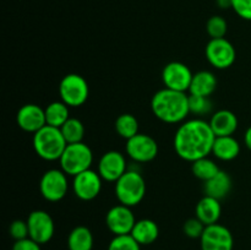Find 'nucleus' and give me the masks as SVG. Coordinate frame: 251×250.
<instances>
[{
	"label": "nucleus",
	"mask_w": 251,
	"mask_h": 250,
	"mask_svg": "<svg viewBox=\"0 0 251 250\" xmlns=\"http://www.w3.org/2000/svg\"><path fill=\"white\" fill-rule=\"evenodd\" d=\"M216 135L210 123L201 118L183 122L174 135V150L180 158L195 162L212 153Z\"/></svg>",
	"instance_id": "obj_1"
},
{
	"label": "nucleus",
	"mask_w": 251,
	"mask_h": 250,
	"mask_svg": "<svg viewBox=\"0 0 251 250\" xmlns=\"http://www.w3.org/2000/svg\"><path fill=\"white\" fill-rule=\"evenodd\" d=\"M151 109L157 119L167 124L183 123L190 114L189 96L186 92L164 87L153 95L151 100Z\"/></svg>",
	"instance_id": "obj_2"
},
{
	"label": "nucleus",
	"mask_w": 251,
	"mask_h": 250,
	"mask_svg": "<svg viewBox=\"0 0 251 250\" xmlns=\"http://www.w3.org/2000/svg\"><path fill=\"white\" fill-rule=\"evenodd\" d=\"M34 152L44 161H59L65 151L68 142L59 127L46 125L33 134Z\"/></svg>",
	"instance_id": "obj_3"
},
{
	"label": "nucleus",
	"mask_w": 251,
	"mask_h": 250,
	"mask_svg": "<svg viewBox=\"0 0 251 250\" xmlns=\"http://www.w3.org/2000/svg\"><path fill=\"white\" fill-rule=\"evenodd\" d=\"M146 194V181L141 173L132 169H127L115 181V196L119 203L129 207L139 205Z\"/></svg>",
	"instance_id": "obj_4"
},
{
	"label": "nucleus",
	"mask_w": 251,
	"mask_h": 250,
	"mask_svg": "<svg viewBox=\"0 0 251 250\" xmlns=\"http://www.w3.org/2000/svg\"><path fill=\"white\" fill-rule=\"evenodd\" d=\"M59 163L60 169H63L68 175L75 176L91 169L93 163V152L83 141L69 144L59 159Z\"/></svg>",
	"instance_id": "obj_5"
},
{
	"label": "nucleus",
	"mask_w": 251,
	"mask_h": 250,
	"mask_svg": "<svg viewBox=\"0 0 251 250\" xmlns=\"http://www.w3.org/2000/svg\"><path fill=\"white\" fill-rule=\"evenodd\" d=\"M60 100L69 107H81L90 96V87L85 77L78 74H68L59 83Z\"/></svg>",
	"instance_id": "obj_6"
},
{
	"label": "nucleus",
	"mask_w": 251,
	"mask_h": 250,
	"mask_svg": "<svg viewBox=\"0 0 251 250\" xmlns=\"http://www.w3.org/2000/svg\"><path fill=\"white\" fill-rule=\"evenodd\" d=\"M68 190V174L63 169H49L39 179V191L47 201L58 202L63 200Z\"/></svg>",
	"instance_id": "obj_7"
},
{
	"label": "nucleus",
	"mask_w": 251,
	"mask_h": 250,
	"mask_svg": "<svg viewBox=\"0 0 251 250\" xmlns=\"http://www.w3.org/2000/svg\"><path fill=\"white\" fill-rule=\"evenodd\" d=\"M205 51L208 63L220 70L230 68L237 59L234 46L226 38L210 39Z\"/></svg>",
	"instance_id": "obj_8"
},
{
	"label": "nucleus",
	"mask_w": 251,
	"mask_h": 250,
	"mask_svg": "<svg viewBox=\"0 0 251 250\" xmlns=\"http://www.w3.org/2000/svg\"><path fill=\"white\" fill-rule=\"evenodd\" d=\"M126 153L132 161L137 163H147L153 161L158 154V144L147 134H137L126 140Z\"/></svg>",
	"instance_id": "obj_9"
},
{
	"label": "nucleus",
	"mask_w": 251,
	"mask_h": 250,
	"mask_svg": "<svg viewBox=\"0 0 251 250\" xmlns=\"http://www.w3.org/2000/svg\"><path fill=\"white\" fill-rule=\"evenodd\" d=\"M193 76L190 68L180 61L168 63L162 70V81L164 86L180 92H189Z\"/></svg>",
	"instance_id": "obj_10"
},
{
	"label": "nucleus",
	"mask_w": 251,
	"mask_h": 250,
	"mask_svg": "<svg viewBox=\"0 0 251 250\" xmlns=\"http://www.w3.org/2000/svg\"><path fill=\"white\" fill-rule=\"evenodd\" d=\"M201 250H233L234 239L226 225L215 223L206 225L200 238Z\"/></svg>",
	"instance_id": "obj_11"
},
{
	"label": "nucleus",
	"mask_w": 251,
	"mask_h": 250,
	"mask_svg": "<svg viewBox=\"0 0 251 250\" xmlns=\"http://www.w3.org/2000/svg\"><path fill=\"white\" fill-rule=\"evenodd\" d=\"M73 178V191L80 200L91 201L100 194L103 179L98 172L87 169Z\"/></svg>",
	"instance_id": "obj_12"
},
{
	"label": "nucleus",
	"mask_w": 251,
	"mask_h": 250,
	"mask_svg": "<svg viewBox=\"0 0 251 250\" xmlns=\"http://www.w3.org/2000/svg\"><path fill=\"white\" fill-rule=\"evenodd\" d=\"M27 225H28L29 238L36 240L41 245L48 243L55 232L53 218L47 211L43 210L32 211L27 217Z\"/></svg>",
	"instance_id": "obj_13"
},
{
	"label": "nucleus",
	"mask_w": 251,
	"mask_h": 250,
	"mask_svg": "<svg viewBox=\"0 0 251 250\" xmlns=\"http://www.w3.org/2000/svg\"><path fill=\"white\" fill-rule=\"evenodd\" d=\"M136 223L131 207L123 203L113 206L105 215V225L114 235L130 234Z\"/></svg>",
	"instance_id": "obj_14"
},
{
	"label": "nucleus",
	"mask_w": 251,
	"mask_h": 250,
	"mask_svg": "<svg viewBox=\"0 0 251 250\" xmlns=\"http://www.w3.org/2000/svg\"><path fill=\"white\" fill-rule=\"evenodd\" d=\"M126 171V158L119 151L105 152L98 162V173L105 181L115 183Z\"/></svg>",
	"instance_id": "obj_15"
},
{
	"label": "nucleus",
	"mask_w": 251,
	"mask_h": 250,
	"mask_svg": "<svg viewBox=\"0 0 251 250\" xmlns=\"http://www.w3.org/2000/svg\"><path fill=\"white\" fill-rule=\"evenodd\" d=\"M16 123L24 131L34 134L47 125L46 112L38 104L27 103L17 112Z\"/></svg>",
	"instance_id": "obj_16"
},
{
	"label": "nucleus",
	"mask_w": 251,
	"mask_h": 250,
	"mask_svg": "<svg viewBox=\"0 0 251 250\" xmlns=\"http://www.w3.org/2000/svg\"><path fill=\"white\" fill-rule=\"evenodd\" d=\"M210 126L217 136H233L238 129V118L232 110L221 109L213 113L210 119Z\"/></svg>",
	"instance_id": "obj_17"
},
{
	"label": "nucleus",
	"mask_w": 251,
	"mask_h": 250,
	"mask_svg": "<svg viewBox=\"0 0 251 250\" xmlns=\"http://www.w3.org/2000/svg\"><path fill=\"white\" fill-rule=\"evenodd\" d=\"M195 217H198L205 225L218 223L222 215L221 200L205 195L198 203L195 208Z\"/></svg>",
	"instance_id": "obj_18"
},
{
	"label": "nucleus",
	"mask_w": 251,
	"mask_h": 250,
	"mask_svg": "<svg viewBox=\"0 0 251 250\" xmlns=\"http://www.w3.org/2000/svg\"><path fill=\"white\" fill-rule=\"evenodd\" d=\"M216 88H217V78L215 74L208 70H202L194 74L190 88H189V95L210 97L215 92Z\"/></svg>",
	"instance_id": "obj_19"
},
{
	"label": "nucleus",
	"mask_w": 251,
	"mask_h": 250,
	"mask_svg": "<svg viewBox=\"0 0 251 250\" xmlns=\"http://www.w3.org/2000/svg\"><path fill=\"white\" fill-rule=\"evenodd\" d=\"M203 190H205V195L222 200L232 190V178L227 172L220 171L213 178L205 181Z\"/></svg>",
	"instance_id": "obj_20"
},
{
	"label": "nucleus",
	"mask_w": 251,
	"mask_h": 250,
	"mask_svg": "<svg viewBox=\"0 0 251 250\" xmlns=\"http://www.w3.org/2000/svg\"><path fill=\"white\" fill-rule=\"evenodd\" d=\"M130 234L140 245H150L156 242L158 238L159 228L154 221L150 218H142L136 221Z\"/></svg>",
	"instance_id": "obj_21"
},
{
	"label": "nucleus",
	"mask_w": 251,
	"mask_h": 250,
	"mask_svg": "<svg viewBox=\"0 0 251 250\" xmlns=\"http://www.w3.org/2000/svg\"><path fill=\"white\" fill-rule=\"evenodd\" d=\"M240 153V145L234 136H217L212 147V154L221 161H233Z\"/></svg>",
	"instance_id": "obj_22"
},
{
	"label": "nucleus",
	"mask_w": 251,
	"mask_h": 250,
	"mask_svg": "<svg viewBox=\"0 0 251 250\" xmlns=\"http://www.w3.org/2000/svg\"><path fill=\"white\" fill-rule=\"evenodd\" d=\"M69 108L70 107L68 104H65L63 100H55V102L49 103L44 108L47 125H50V126H55L60 129L71 118Z\"/></svg>",
	"instance_id": "obj_23"
},
{
	"label": "nucleus",
	"mask_w": 251,
	"mask_h": 250,
	"mask_svg": "<svg viewBox=\"0 0 251 250\" xmlns=\"http://www.w3.org/2000/svg\"><path fill=\"white\" fill-rule=\"evenodd\" d=\"M69 250H92L93 234L90 228L77 225L70 232L68 237Z\"/></svg>",
	"instance_id": "obj_24"
},
{
	"label": "nucleus",
	"mask_w": 251,
	"mask_h": 250,
	"mask_svg": "<svg viewBox=\"0 0 251 250\" xmlns=\"http://www.w3.org/2000/svg\"><path fill=\"white\" fill-rule=\"evenodd\" d=\"M220 171L221 169L217 166V163L213 159L208 158V157H202V158L196 159L195 162L191 163V172H193V174L198 179L202 180L203 183L213 178Z\"/></svg>",
	"instance_id": "obj_25"
},
{
	"label": "nucleus",
	"mask_w": 251,
	"mask_h": 250,
	"mask_svg": "<svg viewBox=\"0 0 251 250\" xmlns=\"http://www.w3.org/2000/svg\"><path fill=\"white\" fill-rule=\"evenodd\" d=\"M115 130L123 139L129 140L139 134V120L130 113L119 115L115 120Z\"/></svg>",
	"instance_id": "obj_26"
},
{
	"label": "nucleus",
	"mask_w": 251,
	"mask_h": 250,
	"mask_svg": "<svg viewBox=\"0 0 251 250\" xmlns=\"http://www.w3.org/2000/svg\"><path fill=\"white\" fill-rule=\"evenodd\" d=\"M66 142L69 144H76L82 142L85 136V125L77 118H70L63 126L60 127Z\"/></svg>",
	"instance_id": "obj_27"
},
{
	"label": "nucleus",
	"mask_w": 251,
	"mask_h": 250,
	"mask_svg": "<svg viewBox=\"0 0 251 250\" xmlns=\"http://www.w3.org/2000/svg\"><path fill=\"white\" fill-rule=\"evenodd\" d=\"M212 107L213 105L210 97L189 95V109H190V113H193V114L199 115V117L210 114Z\"/></svg>",
	"instance_id": "obj_28"
},
{
	"label": "nucleus",
	"mask_w": 251,
	"mask_h": 250,
	"mask_svg": "<svg viewBox=\"0 0 251 250\" xmlns=\"http://www.w3.org/2000/svg\"><path fill=\"white\" fill-rule=\"evenodd\" d=\"M206 31H207L211 39L226 38L225 36L228 31L227 21L222 16L215 15V16L208 19L207 24H206Z\"/></svg>",
	"instance_id": "obj_29"
},
{
	"label": "nucleus",
	"mask_w": 251,
	"mask_h": 250,
	"mask_svg": "<svg viewBox=\"0 0 251 250\" xmlns=\"http://www.w3.org/2000/svg\"><path fill=\"white\" fill-rule=\"evenodd\" d=\"M108 250H141V245L132 238L131 234L114 235L108 245Z\"/></svg>",
	"instance_id": "obj_30"
},
{
	"label": "nucleus",
	"mask_w": 251,
	"mask_h": 250,
	"mask_svg": "<svg viewBox=\"0 0 251 250\" xmlns=\"http://www.w3.org/2000/svg\"><path fill=\"white\" fill-rule=\"evenodd\" d=\"M205 228L206 225L198 217L189 218L183 225V230L185 233V235H188L191 239H198V238L200 239Z\"/></svg>",
	"instance_id": "obj_31"
},
{
	"label": "nucleus",
	"mask_w": 251,
	"mask_h": 250,
	"mask_svg": "<svg viewBox=\"0 0 251 250\" xmlns=\"http://www.w3.org/2000/svg\"><path fill=\"white\" fill-rule=\"evenodd\" d=\"M9 233L12 238L16 240L26 239L29 237V230H28V225H27V221L22 220H16L10 225L9 227Z\"/></svg>",
	"instance_id": "obj_32"
},
{
	"label": "nucleus",
	"mask_w": 251,
	"mask_h": 250,
	"mask_svg": "<svg viewBox=\"0 0 251 250\" xmlns=\"http://www.w3.org/2000/svg\"><path fill=\"white\" fill-rule=\"evenodd\" d=\"M232 9L238 16L251 21V0H232Z\"/></svg>",
	"instance_id": "obj_33"
},
{
	"label": "nucleus",
	"mask_w": 251,
	"mask_h": 250,
	"mask_svg": "<svg viewBox=\"0 0 251 250\" xmlns=\"http://www.w3.org/2000/svg\"><path fill=\"white\" fill-rule=\"evenodd\" d=\"M12 250H42L41 244L37 243L36 240L31 239V238H26V239L16 240L14 243Z\"/></svg>",
	"instance_id": "obj_34"
},
{
	"label": "nucleus",
	"mask_w": 251,
	"mask_h": 250,
	"mask_svg": "<svg viewBox=\"0 0 251 250\" xmlns=\"http://www.w3.org/2000/svg\"><path fill=\"white\" fill-rule=\"evenodd\" d=\"M244 142H245V145H247L248 149L251 150V126L248 127L247 131H245Z\"/></svg>",
	"instance_id": "obj_35"
},
{
	"label": "nucleus",
	"mask_w": 251,
	"mask_h": 250,
	"mask_svg": "<svg viewBox=\"0 0 251 250\" xmlns=\"http://www.w3.org/2000/svg\"><path fill=\"white\" fill-rule=\"evenodd\" d=\"M217 4L221 9H228L232 7V0H217Z\"/></svg>",
	"instance_id": "obj_36"
}]
</instances>
